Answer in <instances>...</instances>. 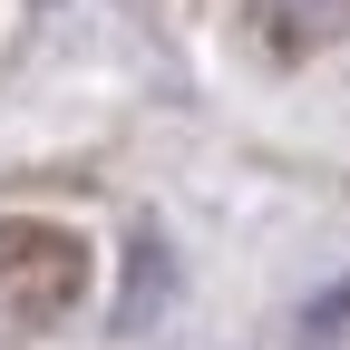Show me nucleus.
I'll return each instance as SVG.
<instances>
[{
	"label": "nucleus",
	"mask_w": 350,
	"mask_h": 350,
	"mask_svg": "<svg viewBox=\"0 0 350 350\" xmlns=\"http://www.w3.org/2000/svg\"><path fill=\"white\" fill-rule=\"evenodd\" d=\"M340 321H350V282H340V292H321V301H312V340H331V331H340Z\"/></svg>",
	"instance_id": "f03ea898"
},
{
	"label": "nucleus",
	"mask_w": 350,
	"mask_h": 350,
	"mask_svg": "<svg viewBox=\"0 0 350 350\" xmlns=\"http://www.w3.org/2000/svg\"><path fill=\"white\" fill-rule=\"evenodd\" d=\"M253 20L282 49H321V39H350V0H253Z\"/></svg>",
	"instance_id": "f257e3e1"
}]
</instances>
